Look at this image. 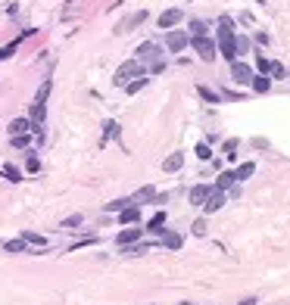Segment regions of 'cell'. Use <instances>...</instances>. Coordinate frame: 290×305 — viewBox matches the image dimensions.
<instances>
[{
  "label": "cell",
  "instance_id": "obj_12",
  "mask_svg": "<svg viewBox=\"0 0 290 305\" xmlns=\"http://www.w3.org/2000/svg\"><path fill=\"white\" fill-rule=\"evenodd\" d=\"M162 246H166V249H172V252H178L181 246H184V237L178 230H166L162 233Z\"/></svg>",
  "mask_w": 290,
  "mask_h": 305
},
{
  "label": "cell",
  "instance_id": "obj_40",
  "mask_svg": "<svg viewBox=\"0 0 290 305\" xmlns=\"http://www.w3.org/2000/svg\"><path fill=\"white\" fill-rule=\"evenodd\" d=\"M269 75H275V78H287V69L281 66V63H272V72Z\"/></svg>",
  "mask_w": 290,
  "mask_h": 305
},
{
  "label": "cell",
  "instance_id": "obj_2",
  "mask_svg": "<svg viewBox=\"0 0 290 305\" xmlns=\"http://www.w3.org/2000/svg\"><path fill=\"white\" fill-rule=\"evenodd\" d=\"M162 53H166V47H162V44H156V41H144V44L134 50V60L147 66V63H156V60H162Z\"/></svg>",
  "mask_w": 290,
  "mask_h": 305
},
{
  "label": "cell",
  "instance_id": "obj_24",
  "mask_svg": "<svg viewBox=\"0 0 290 305\" xmlns=\"http://www.w3.org/2000/svg\"><path fill=\"white\" fill-rule=\"evenodd\" d=\"M112 137H119V122L106 119V122H103V144H106V140H112Z\"/></svg>",
  "mask_w": 290,
  "mask_h": 305
},
{
  "label": "cell",
  "instance_id": "obj_15",
  "mask_svg": "<svg viewBox=\"0 0 290 305\" xmlns=\"http://www.w3.org/2000/svg\"><path fill=\"white\" fill-rule=\"evenodd\" d=\"M228 34H237V28H234V19H231V16H218L215 38H228Z\"/></svg>",
  "mask_w": 290,
  "mask_h": 305
},
{
  "label": "cell",
  "instance_id": "obj_13",
  "mask_svg": "<svg viewBox=\"0 0 290 305\" xmlns=\"http://www.w3.org/2000/svg\"><path fill=\"white\" fill-rule=\"evenodd\" d=\"M44 119H47V103H31L28 122H31V125H41V128H44Z\"/></svg>",
  "mask_w": 290,
  "mask_h": 305
},
{
  "label": "cell",
  "instance_id": "obj_33",
  "mask_svg": "<svg viewBox=\"0 0 290 305\" xmlns=\"http://www.w3.org/2000/svg\"><path fill=\"white\" fill-rule=\"evenodd\" d=\"M9 144H13L16 150H28L31 147V134H16V137H9Z\"/></svg>",
  "mask_w": 290,
  "mask_h": 305
},
{
  "label": "cell",
  "instance_id": "obj_37",
  "mask_svg": "<svg viewBox=\"0 0 290 305\" xmlns=\"http://www.w3.org/2000/svg\"><path fill=\"white\" fill-rule=\"evenodd\" d=\"M206 228H209V225H206V218H196L193 225H191V230H193V237H206Z\"/></svg>",
  "mask_w": 290,
  "mask_h": 305
},
{
  "label": "cell",
  "instance_id": "obj_22",
  "mask_svg": "<svg viewBox=\"0 0 290 305\" xmlns=\"http://www.w3.org/2000/svg\"><path fill=\"white\" fill-rule=\"evenodd\" d=\"M50 90H53V78H44V84L38 87V93H34V103H47Z\"/></svg>",
  "mask_w": 290,
  "mask_h": 305
},
{
  "label": "cell",
  "instance_id": "obj_25",
  "mask_svg": "<svg viewBox=\"0 0 290 305\" xmlns=\"http://www.w3.org/2000/svg\"><path fill=\"white\" fill-rule=\"evenodd\" d=\"M231 184H237V181H234V171H222V174L215 178V190H228Z\"/></svg>",
  "mask_w": 290,
  "mask_h": 305
},
{
  "label": "cell",
  "instance_id": "obj_38",
  "mask_svg": "<svg viewBox=\"0 0 290 305\" xmlns=\"http://www.w3.org/2000/svg\"><path fill=\"white\" fill-rule=\"evenodd\" d=\"M16 47H19V41H13V44H6V47H0V63H3V60H9V56L16 53Z\"/></svg>",
  "mask_w": 290,
  "mask_h": 305
},
{
  "label": "cell",
  "instance_id": "obj_3",
  "mask_svg": "<svg viewBox=\"0 0 290 305\" xmlns=\"http://www.w3.org/2000/svg\"><path fill=\"white\" fill-rule=\"evenodd\" d=\"M191 47H193V53H200V60L203 63H215V56H218V47L212 38H191Z\"/></svg>",
  "mask_w": 290,
  "mask_h": 305
},
{
  "label": "cell",
  "instance_id": "obj_30",
  "mask_svg": "<svg viewBox=\"0 0 290 305\" xmlns=\"http://www.w3.org/2000/svg\"><path fill=\"white\" fill-rule=\"evenodd\" d=\"M131 206V196H122V199H112V203H106V212H122V209Z\"/></svg>",
  "mask_w": 290,
  "mask_h": 305
},
{
  "label": "cell",
  "instance_id": "obj_9",
  "mask_svg": "<svg viewBox=\"0 0 290 305\" xmlns=\"http://www.w3.org/2000/svg\"><path fill=\"white\" fill-rule=\"evenodd\" d=\"M144 22H147V9H137V13H131L128 19H122L115 31H119V34H125V31H134L137 25H144Z\"/></svg>",
  "mask_w": 290,
  "mask_h": 305
},
{
  "label": "cell",
  "instance_id": "obj_36",
  "mask_svg": "<svg viewBox=\"0 0 290 305\" xmlns=\"http://www.w3.org/2000/svg\"><path fill=\"white\" fill-rule=\"evenodd\" d=\"M193 152H196V159H203V162H206V159H212V147L206 144V140H203V144H196Z\"/></svg>",
  "mask_w": 290,
  "mask_h": 305
},
{
  "label": "cell",
  "instance_id": "obj_26",
  "mask_svg": "<svg viewBox=\"0 0 290 305\" xmlns=\"http://www.w3.org/2000/svg\"><path fill=\"white\" fill-rule=\"evenodd\" d=\"M237 147H240V140H237V137H231V140H225V147H222V152H225V159H231V162H234V159H237Z\"/></svg>",
  "mask_w": 290,
  "mask_h": 305
},
{
  "label": "cell",
  "instance_id": "obj_4",
  "mask_svg": "<svg viewBox=\"0 0 290 305\" xmlns=\"http://www.w3.org/2000/svg\"><path fill=\"white\" fill-rule=\"evenodd\" d=\"M188 44H191L188 28H169V31H166V47H169V53H181Z\"/></svg>",
  "mask_w": 290,
  "mask_h": 305
},
{
  "label": "cell",
  "instance_id": "obj_23",
  "mask_svg": "<svg viewBox=\"0 0 290 305\" xmlns=\"http://www.w3.org/2000/svg\"><path fill=\"white\" fill-rule=\"evenodd\" d=\"M206 31H209V25H206L203 19H191V28H188V34H191V38H203Z\"/></svg>",
  "mask_w": 290,
  "mask_h": 305
},
{
  "label": "cell",
  "instance_id": "obj_14",
  "mask_svg": "<svg viewBox=\"0 0 290 305\" xmlns=\"http://www.w3.org/2000/svg\"><path fill=\"white\" fill-rule=\"evenodd\" d=\"M141 221V206H128L119 212V225H137Z\"/></svg>",
  "mask_w": 290,
  "mask_h": 305
},
{
  "label": "cell",
  "instance_id": "obj_10",
  "mask_svg": "<svg viewBox=\"0 0 290 305\" xmlns=\"http://www.w3.org/2000/svg\"><path fill=\"white\" fill-rule=\"evenodd\" d=\"M209 193H212V184H196V187H191V190H188V203L191 206H203Z\"/></svg>",
  "mask_w": 290,
  "mask_h": 305
},
{
  "label": "cell",
  "instance_id": "obj_34",
  "mask_svg": "<svg viewBox=\"0 0 290 305\" xmlns=\"http://www.w3.org/2000/svg\"><path fill=\"white\" fill-rule=\"evenodd\" d=\"M147 81H150L147 75H144V78H134V81H128V84H125V93H137V90H144V87H147Z\"/></svg>",
  "mask_w": 290,
  "mask_h": 305
},
{
  "label": "cell",
  "instance_id": "obj_39",
  "mask_svg": "<svg viewBox=\"0 0 290 305\" xmlns=\"http://www.w3.org/2000/svg\"><path fill=\"white\" fill-rule=\"evenodd\" d=\"M147 72H150V75H162V72H166V60L150 63V66H147Z\"/></svg>",
  "mask_w": 290,
  "mask_h": 305
},
{
  "label": "cell",
  "instance_id": "obj_6",
  "mask_svg": "<svg viewBox=\"0 0 290 305\" xmlns=\"http://www.w3.org/2000/svg\"><path fill=\"white\" fill-rule=\"evenodd\" d=\"M184 22V9H178V6H172V9H166V13L159 16V28L162 31H169V28H175V25H181Z\"/></svg>",
  "mask_w": 290,
  "mask_h": 305
},
{
  "label": "cell",
  "instance_id": "obj_43",
  "mask_svg": "<svg viewBox=\"0 0 290 305\" xmlns=\"http://www.w3.org/2000/svg\"><path fill=\"white\" fill-rule=\"evenodd\" d=\"M256 44H265V47H269V34L259 31V34H256Z\"/></svg>",
  "mask_w": 290,
  "mask_h": 305
},
{
  "label": "cell",
  "instance_id": "obj_1",
  "mask_svg": "<svg viewBox=\"0 0 290 305\" xmlns=\"http://www.w3.org/2000/svg\"><path fill=\"white\" fill-rule=\"evenodd\" d=\"M144 75H147V66H144V63H137V60H128V63H122L119 69H115L112 84H115V87H125L128 81H134V78H144Z\"/></svg>",
  "mask_w": 290,
  "mask_h": 305
},
{
  "label": "cell",
  "instance_id": "obj_16",
  "mask_svg": "<svg viewBox=\"0 0 290 305\" xmlns=\"http://www.w3.org/2000/svg\"><path fill=\"white\" fill-rule=\"evenodd\" d=\"M153 196H156V187H141L134 196H131V206H141V203H153Z\"/></svg>",
  "mask_w": 290,
  "mask_h": 305
},
{
  "label": "cell",
  "instance_id": "obj_19",
  "mask_svg": "<svg viewBox=\"0 0 290 305\" xmlns=\"http://www.w3.org/2000/svg\"><path fill=\"white\" fill-rule=\"evenodd\" d=\"M253 171H256V162H243V165H237V168H234V181H237V184H243Z\"/></svg>",
  "mask_w": 290,
  "mask_h": 305
},
{
  "label": "cell",
  "instance_id": "obj_35",
  "mask_svg": "<svg viewBox=\"0 0 290 305\" xmlns=\"http://www.w3.org/2000/svg\"><path fill=\"white\" fill-rule=\"evenodd\" d=\"M22 240L31 243V246H47V240H44L41 233H34V230H25V233H22Z\"/></svg>",
  "mask_w": 290,
  "mask_h": 305
},
{
  "label": "cell",
  "instance_id": "obj_17",
  "mask_svg": "<svg viewBox=\"0 0 290 305\" xmlns=\"http://www.w3.org/2000/svg\"><path fill=\"white\" fill-rule=\"evenodd\" d=\"M184 165V152H172V156H166V162H162V171H178Z\"/></svg>",
  "mask_w": 290,
  "mask_h": 305
},
{
  "label": "cell",
  "instance_id": "obj_21",
  "mask_svg": "<svg viewBox=\"0 0 290 305\" xmlns=\"http://www.w3.org/2000/svg\"><path fill=\"white\" fill-rule=\"evenodd\" d=\"M0 174H3L6 181H13V184H19L22 181V171L13 165V162H6V165H0Z\"/></svg>",
  "mask_w": 290,
  "mask_h": 305
},
{
  "label": "cell",
  "instance_id": "obj_20",
  "mask_svg": "<svg viewBox=\"0 0 290 305\" xmlns=\"http://www.w3.org/2000/svg\"><path fill=\"white\" fill-rule=\"evenodd\" d=\"M196 93H200L206 103H222V93L212 90V87H206V84H196Z\"/></svg>",
  "mask_w": 290,
  "mask_h": 305
},
{
  "label": "cell",
  "instance_id": "obj_11",
  "mask_svg": "<svg viewBox=\"0 0 290 305\" xmlns=\"http://www.w3.org/2000/svg\"><path fill=\"white\" fill-rule=\"evenodd\" d=\"M166 221H169V215H166V212H156L153 218H150V225H147L144 230H147V233H159V237H162V233L169 230V228H166Z\"/></svg>",
  "mask_w": 290,
  "mask_h": 305
},
{
  "label": "cell",
  "instance_id": "obj_41",
  "mask_svg": "<svg viewBox=\"0 0 290 305\" xmlns=\"http://www.w3.org/2000/svg\"><path fill=\"white\" fill-rule=\"evenodd\" d=\"M240 193H243V187H240V184H231L225 196H228V199H240Z\"/></svg>",
  "mask_w": 290,
  "mask_h": 305
},
{
  "label": "cell",
  "instance_id": "obj_8",
  "mask_svg": "<svg viewBox=\"0 0 290 305\" xmlns=\"http://www.w3.org/2000/svg\"><path fill=\"white\" fill-rule=\"evenodd\" d=\"M141 237H144V228H125V230H119V233H115V246L122 249V246H131V243H137Z\"/></svg>",
  "mask_w": 290,
  "mask_h": 305
},
{
  "label": "cell",
  "instance_id": "obj_32",
  "mask_svg": "<svg viewBox=\"0 0 290 305\" xmlns=\"http://www.w3.org/2000/svg\"><path fill=\"white\" fill-rule=\"evenodd\" d=\"M234 44H237V56H243V53H250V38L247 34H234Z\"/></svg>",
  "mask_w": 290,
  "mask_h": 305
},
{
  "label": "cell",
  "instance_id": "obj_42",
  "mask_svg": "<svg viewBox=\"0 0 290 305\" xmlns=\"http://www.w3.org/2000/svg\"><path fill=\"white\" fill-rule=\"evenodd\" d=\"M25 168L34 174V171H41V162H38V156H28V162H25Z\"/></svg>",
  "mask_w": 290,
  "mask_h": 305
},
{
  "label": "cell",
  "instance_id": "obj_45",
  "mask_svg": "<svg viewBox=\"0 0 290 305\" xmlns=\"http://www.w3.org/2000/svg\"><path fill=\"white\" fill-rule=\"evenodd\" d=\"M181 305H193V302H181Z\"/></svg>",
  "mask_w": 290,
  "mask_h": 305
},
{
  "label": "cell",
  "instance_id": "obj_44",
  "mask_svg": "<svg viewBox=\"0 0 290 305\" xmlns=\"http://www.w3.org/2000/svg\"><path fill=\"white\" fill-rule=\"evenodd\" d=\"M256 302H259V299H256V296H247V299H240V302H237V305H256Z\"/></svg>",
  "mask_w": 290,
  "mask_h": 305
},
{
  "label": "cell",
  "instance_id": "obj_5",
  "mask_svg": "<svg viewBox=\"0 0 290 305\" xmlns=\"http://www.w3.org/2000/svg\"><path fill=\"white\" fill-rule=\"evenodd\" d=\"M253 75H256V72H253V66H247L243 60H234V63H231V81H237V84H247V87H250Z\"/></svg>",
  "mask_w": 290,
  "mask_h": 305
},
{
  "label": "cell",
  "instance_id": "obj_27",
  "mask_svg": "<svg viewBox=\"0 0 290 305\" xmlns=\"http://www.w3.org/2000/svg\"><path fill=\"white\" fill-rule=\"evenodd\" d=\"M150 249V243H141V240H137V243H131V246H122V255H141V252H147Z\"/></svg>",
  "mask_w": 290,
  "mask_h": 305
},
{
  "label": "cell",
  "instance_id": "obj_29",
  "mask_svg": "<svg viewBox=\"0 0 290 305\" xmlns=\"http://www.w3.org/2000/svg\"><path fill=\"white\" fill-rule=\"evenodd\" d=\"M256 75H269L272 72V60H265L262 53H256V69H253Z\"/></svg>",
  "mask_w": 290,
  "mask_h": 305
},
{
  "label": "cell",
  "instance_id": "obj_7",
  "mask_svg": "<svg viewBox=\"0 0 290 305\" xmlns=\"http://www.w3.org/2000/svg\"><path fill=\"white\" fill-rule=\"evenodd\" d=\"M225 203H228L225 190H215V187H212V193L206 196V203H203V212H206V215H215V212H218V209H222Z\"/></svg>",
  "mask_w": 290,
  "mask_h": 305
},
{
  "label": "cell",
  "instance_id": "obj_18",
  "mask_svg": "<svg viewBox=\"0 0 290 305\" xmlns=\"http://www.w3.org/2000/svg\"><path fill=\"white\" fill-rule=\"evenodd\" d=\"M250 87L256 90V93H269V90H272V78H269V75H253Z\"/></svg>",
  "mask_w": 290,
  "mask_h": 305
},
{
  "label": "cell",
  "instance_id": "obj_28",
  "mask_svg": "<svg viewBox=\"0 0 290 305\" xmlns=\"http://www.w3.org/2000/svg\"><path fill=\"white\" fill-rule=\"evenodd\" d=\"M81 225H85V215H69V218H63L60 221V228H66V230H75V228H81Z\"/></svg>",
  "mask_w": 290,
  "mask_h": 305
},
{
  "label": "cell",
  "instance_id": "obj_31",
  "mask_svg": "<svg viewBox=\"0 0 290 305\" xmlns=\"http://www.w3.org/2000/svg\"><path fill=\"white\" fill-rule=\"evenodd\" d=\"M25 246H28V243L22 240V237H19V240H6V243H3V252H25Z\"/></svg>",
  "mask_w": 290,
  "mask_h": 305
}]
</instances>
